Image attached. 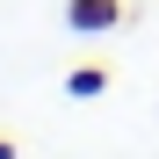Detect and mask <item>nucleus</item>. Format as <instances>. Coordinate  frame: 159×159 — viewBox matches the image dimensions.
<instances>
[{"instance_id": "obj_2", "label": "nucleus", "mask_w": 159, "mask_h": 159, "mask_svg": "<svg viewBox=\"0 0 159 159\" xmlns=\"http://www.w3.org/2000/svg\"><path fill=\"white\" fill-rule=\"evenodd\" d=\"M65 87H72V94H101V87H109V80H101V65H80V72L65 80Z\"/></svg>"}, {"instance_id": "obj_1", "label": "nucleus", "mask_w": 159, "mask_h": 159, "mask_svg": "<svg viewBox=\"0 0 159 159\" xmlns=\"http://www.w3.org/2000/svg\"><path fill=\"white\" fill-rule=\"evenodd\" d=\"M116 22V0H72V29H109Z\"/></svg>"}]
</instances>
